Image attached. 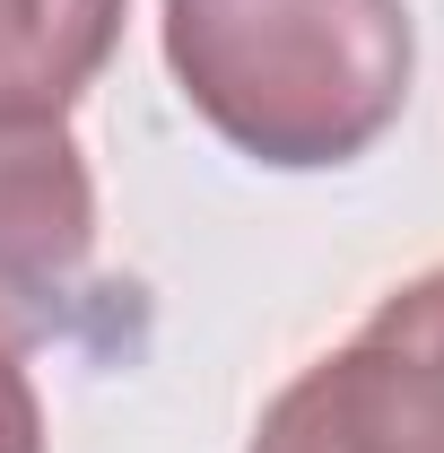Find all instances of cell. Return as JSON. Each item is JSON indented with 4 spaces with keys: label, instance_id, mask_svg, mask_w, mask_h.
<instances>
[{
    "label": "cell",
    "instance_id": "1",
    "mask_svg": "<svg viewBox=\"0 0 444 453\" xmlns=\"http://www.w3.org/2000/svg\"><path fill=\"white\" fill-rule=\"evenodd\" d=\"M157 44L183 105L271 174L366 157L418 70L410 0H166Z\"/></svg>",
    "mask_w": 444,
    "mask_h": 453
},
{
    "label": "cell",
    "instance_id": "4",
    "mask_svg": "<svg viewBox=\"0 0 444 453\" xmlns=\"http://www.w3.org/2000/svg\"><path fill=\"white\" fill-rule=\"evenodd\" d=\"M131 0H0V122H61L122 44Z\"/></svg>",
    "mask_w": 444,
    "mask_h": 453
},
{
    "label": "cell",
    "instance_id": "5",
    "mask_svg": "<svg viewBox=\"0 0 444 453\" xmlns=\"http://www.w3.org/2000/svg\"><path fill=\"white\" fill-rule=\"evenodd\" d=\"M0 453H44V401L9 349H0Z\"/></svg>",
    "mask_w": 444,
    "mask_h": 453
},
{
    "label": "cell",
    "instance_id": "3",
    "mask_svg": "<svg viewBox=\"0 0 444 453\" xmlns=\"http://www.w3.org/2000/svg\"><path fill=\"white\" fill-rule=\"evenodd\" d=\"M96 271V174L61 122H0V349H44Z\"/></svg>",
    "mask_w": 444,
    "mask_h": 453
},
{
    "label": "cell",
    "instance_id": "2",
    "mask_svg": "<svg viewBox=\"0 0 444 453\" xmlns=\"http://www.w3.org/2000/svg\"><path fill=\"white\" fill-rule=\"evenodd\" d=\"M244 453H444V262L375 296L262 410Z\"/></svg>",
    "mask_w": 444,
    "mask_h": 453
}]
</instances>
